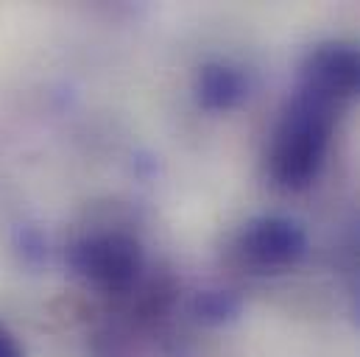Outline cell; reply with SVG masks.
Listing matches in <instances>:
<instances>
[{
    "instance_id": "cell-1",
    "label": "cell",
    "mask_w": 360,
    "mask_h": 357,
    "mask_svg": "<svg viewBox=\"0 0 360 357\" xmlns=\"http://www.w3.org/2000/svg\"><path fill=\"white\" fill-rule=\"evenodd\" d=\"M341 109L321 95L296 89L271 137L269 174L274 181L296 190L319 176Z\"/></svg>"
},
{
    "instance_id": "cell-2",
    "label": "cell",
    "mask_w": 360,
    "mask_h": 357,
    "mask_svg": "<svg viewBox=\"0 0 360 357\" xmlns=\"http://www.w3.org/2000/svg\"><path fill=\"white\" fill-rule=\"evenodd\" d=\"M70 266L95 287L123 293L143 271V252L140 243L126 232H95L73 246Z\"/></svg>"
},
{
    "instance_id": "cell-3",
    "label": "cell",
    "mask_w": 360,
    "mask_h": 357,
    "mask_svg": "<svg viewBox=\"0 0 360 357\" xmlns=\"http://www.w3.org/2000/svg\"><path fill=\"white\" fill-rule=\"evenodd\" d=\"M304 249H307L304 229L296 221L279 215L249 221L235 240L238 260L255 273H274L293 266L304 254Z\"/></svg>"
},
{
    "instance_id": "cell-4",
    "label": "cell",
    "mask_w": 360,
    "mask_h": 357,
    "mask_svg": "<svg viewBox=\"0 0 360 357\" xmlns=\"http://www.w3.org/2000/svg\"><path fill=\"white\" fill-rule=\"evenodd\" d=\"M299 87L321 95L338 106L360 98V45L358 42H324L313 48L302 65Z\"/></svg>"
},
{
    "instance_id": "cell-5",
    "label": "cell",
    "mask_w": 360,
    "mask_h": 357,
    "mask_svg": "<svg viewBox=\"0 0 360 357\" xmlns=\"http://www.w3.org/2000/svg\"><path fill=\"white\" fill-rule=\"evenodd\" d=\"M195 98L204 109L226 112L246 98V79L232 65H207L195 79Z\"/></svg>"
},
{
    "instance_id": "cell-6",
    "label": "cell",
    "mask_w": 360,
    "mask_h": 357,
    "mask_svg": "<svg viewBox=\"0 0 360 357\" xmlns=\"http://www.w3.org/2000/svg\"><path fill=\"white\" fill-rule=\"evenodd\" d=\"M240 310V299L232 290H204L195 299V313L207 324H224L235 318Z\"/></svg>"
},
{
    "instance_id": "cell-7",
    "label": "cell",
    "mask_w": 360,
    "mask_h": 357,
    "mask_svg": "<svg viewBox=\"0 0 360 357\" xmlns=\"http://www.w3.org/2000/svg\"><path fill=\"white\" fill-rule=\"evenodd\" d=\"M0 357H22L20 352V346H17V341L0 327Z\"/></svg>"
}]
</instances>
